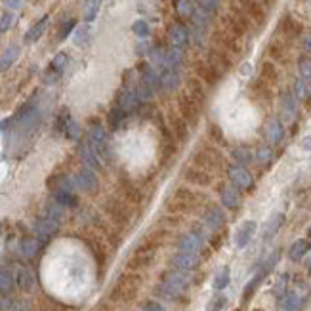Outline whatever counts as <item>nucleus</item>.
<instances>
[{
    "mask_svg": "<svg viewBox=\"0 0 311 311\" xmlns=\"http://www.w3.org/2000/svg\"><path fill=\"white\" fill-rule=\"evenodd\" d=\"M189 285V279H187L186 271H170V273L164 277V281H162V288L168 292V294H172V296H178V294H182L184 290L187 288Z\"/></svg>",
    "mask_w": 311,
    "mask_h": 311,
    "instance_id": "1",
    "label": "nucleus"
},
{
    "mask_svg": "<svg viewBox=\"0 0 311 311\" xmlns=\"http://www.w3.org/2000/svg\"><path fill=\"white\" fill-rule=\"evenodd\" d=\"M88 143L92 145V149L98 155H103L107 149V134L103 130V126L100 123H92L90 130H88Z\"/></svg>",
    "mask_w": 311,
    "mask_h": 311,
    "instance_id": "2",
    "label": "nucleus"
},
{
    "mask_svg": "<svg viewBox=\"0 0 311 311\" xmlns=\"http://www.w3.org/2000/svg\"><path fill=\"white\" fill-rule=\"evenodd\" d=\"M75 184L82 191H86V193H96L98 191V187H100V182H98V176L94 174V170L92 168H80L78 172L75 174Z\"/></svg>",
    "mask_w": 311,
    "mask_h": 311,
    "instance_id": "3",
    "label": "nucleus"
},
{
    "mask_svg": "<svg viewBox=\"0 0 311 311\" xmlns=\"http://www.w3.org/2000/svg\"><path fill=\"white\" fill-rule=\"evenodd\" d=\"M229 180L237 189H249V187H252V182H254L252 174L243 164H231L229 166Z\"/></svg>",
    "mask_w": 311,
    "mask_h": 311,
    "instance_id": "4",
    "label": "nucleus"
},
{
    "mask_svg": "<svg viewBox=\"0 0 311 311\" xmlns=\"http://www.w3.org/2000/svg\"><path fill=\"white\" fill-rule=\"evenodd\" d=\"M60 224L62 222H58V220H52L48 216H42V218H38L37 222H35V233L40 241H48L52 235H56V231L60 229Z\"/></svg>",
    "mask_w": 311,
    "mask_h": 311,
    "instance_id": "5",
    "label": "nucleus"
},
{
    "mask_svg": "<svg viewBox=\"0 0 311 311\" xmlns=\"http://www.w3.org/2000/svg\"><path fill=\"white\" fill-rule=\"evenodd\" d=\"M256 233V222H252V220H247V222H243V224L239 225V229L235 231V247L237 249H245V247H249L250 241H252V237Z\"/></svg>",
    "mask_w": 311,
    "mask_h": 311,
    "instance_id": "6",
    "label": "nucleus"
},
{
    "mask_svg": "<svg viewBox=\"0 0 311 311\" xmlns=\"http://www.w3.org/2000/svg\"><path fill=\"white\" fill-rule=\"evenodd\" d=\"M180 252H191V254H199L202 249V237L197 231H189L180 239Z\"/></svg>",
    "mask_w": 311,
    "mask_h": 311,
    "instance_id": "7",
    "label": "nucleus"
},
{
    "mask_svg": "<svg viewBox=\"0 0 311 311\" xmlns=\"http://www.w3.org/2000/svg\"><path fill=\"white\" fill-rule=\"evenodd\" d=\"M168 40H170V46H174V48H186L187 42H189V33H187V29L184 25H174L168 27Z\"/></svg>",
    "mask_w": 311,
    "mask_h": 311,
    "instance_id": "8",
    "label": "nucleus"
},
{
    "mask_svg": "<svg viewBox=\"0 0 311 311\" xmlns=\"http://www.w3.org/2000/svg\"><path fill=\"white\" fill-rule=\"evenodd\" d=\"M15 286L19 290H23V292H31L35 288V275H33V271L29 267H23V265L17 267V271H15Z\"/></svg>",
    "mask_w": 311,
    "mask_h": 311,
    "instance_id": "9",
    "label": "nucleus"
},
{
    "mask_svg": "<svg viewBox=\"0 0 311 311\" xmlns=\"http://www.w3.org/2000/svg\"><path fill=\"white\" fill-rule=\"evenodd\" d=\"M199 254H191V252H180L174 256V265L180 271H191L199 265Z\"/></svg>",
    "mask_w": 311,
    "mask_h": 311,
    "instance_id": "10",
    "label": "nucleus"
},
{
    "mask_svg": "<svg viewBox=\"0 0 311 311\" xmlns=\"http://www.w3.org/2000/svg\"><path fill=\"white\" fill-rule=\"evenodd\" d=\"M139 105H141V100L137 98L136 92H132V90H124V92H121V94H119V107H121L124 113L136 111Z\"/></svg>",
    "mask_w": 311,
    "mask_h": 311,
    "instance_id": "11",
    "label": "nucleus"
},
{
    "mask_svg": "<svg viewBox=\"0 0 311 311\" xmlns=\"http://www.w3.org/2000/svg\"><path fill=\"white\" fill-rule=\"evenodd\" d=\"M159 76H161V88H164L166 92H174V90H178V86H180V75H178L176 69H172V67H164Z\"/></svg>",
    "mask_w": 311,
    "mask_h": 311,
    "instance_id": "12",
    "label": "nucleus"
},
{
    "mask_svg": "<svg viewBox=\"0 0 311 311\" xmlns=\"http://www.w3.org/2000/svg\"><path fill=\"white\" fill-rule=\"evenodd\" d=\"M204 224L208 225L210 229H220L225 224V214L220 206H210L208 210L204 212Z\"/></svg>",
    "mask_w": 311,
    "mask_h": 311,
    "instance_id": "13",
    "label": "nucleus"
},
{
    "mask_svg": "<svg viewBox=\"0 0 311 311\" xmlns=\"http://www.w3.org/2000/svg\"><path fill=\"white\" fill-rule=\"evenodd\" d=\"M222 202H224L225 208H237L239 206V202H241V193H239V189L235 186H224L222 187Z\"/></svg>",
    "mask_w": 311,
    "mask_h": 311,
    "instance_id": "14",
    "label": "nucleus"
},
{
    "mask_svg": "<svg viewBox=\"0 0 311 311\" xmlns=\"http://www.w3.org/2000/svg\"><path fill=\"white\" fill-rule=\"evenodd\" d=\"M40 250V241L37 237H23L19 241V252L25 256V258H35Z\"/></svg>",
    "mask_w": 311,
    "mask_h": 311,
    "instance_id": "15",
    "label": "nucleus"
},
{
    "mask_svg": "<svg viewBox=\"0 0 311 311\" xmlns=\"http://www.w3.org/2000/svg\"><path fill=\"white\" fill-rule=\"evenodd\" d=\"M78 153H80V159L84 162V166L86 168H98L100 166V159H98V153L92 149V145L90 143H82L80 147H78Z\"/></svg>",
    "mask_w": 311,
    "mask_h": 311,
    "instance_id": "16",
    "label": "nucleus"
},
{
    "mask_svg": "<svg viewBox=\"0 0 311 311\" xmlns=\"http://www.w3.org/2000/svg\"><path fill=\"white\" fill-rule=\"evenodd\" d=\"M265 136L269 139V143H279L283 136H285V128L281 124V121L279 119H271L269 123H267V128H265Z\"/></svg>",
    "mask_w": 311,
    "mask_h": 311,
    "instance_id": "17",
    "label": "nucleus"
},
{
    "mask_svg": "<svg viewBox=\"0 0 311 311\" xmlns=\"http://www.w3.org/2000/svg\"><path fill=\"white\" fill-rule=\"evenodd\" d=\"M311 250V245L310 241H306V239H298L292 247H290V250H288V256H290V260L294 261H300L308 252Z\"/></svg>",
    "mask_w": 311,
    "mask_h": 311,
    "instance_id": "18",
    "label": "nucleus"
},
{
    "mask_svg": "<svg viewBox=\"0 0 311 311\" xmlns=\"http://www.w3.org/2000/svg\"><path fill=\"white\" fill-rule=\"evenodd\" d=\"M174 8H176V13H178L180 17H184V19H191L193 13L197 12V8L193 6L191 0H174Z\"/></svg>",
    "mask_w": 311,
    "mask_h": 311,
    "instance_id": "19",
    "label": "nucleus"
},
{
    "mask_svg": "<svg viewBox=\"0 0 311 311\" xmlns=\"http://www.w3.org/2000/svg\"><path fill=\"white\" fill-rule=\"evenodd\" d=\"M50 189H54V193H62V191H73V182L67 176H54L48 182Z\"/></svg>",
    "mask_w": 311,
    "mask_h": 311,
    "instance_id": "20",
    "label": "nucleus"
},
{
    "mask_svg": "<svg viewBox=\"0 0 311 311\" xmlns=\"http://www.w3.org/2000/svg\"><path fill=\"white\" fill-rule=\"evenodd\" d=\"M29 310V304L25 300L21 298H13V296H8V298L2 300V311H27Z\"/></svg>",
    "mask_w": 311,
    "mask_h": 311,
    "instance_id": "21",
    "label": "nucleus"
},
{
    "mask_svg": "<svg viewBox=\"0 0 311 311\" xmlns=\"http://www.w3.org/2000/svg\"><path fill=\"white\" fill-rule=\"evenodd\" d=\"M197 73H199L208 84H216L220 80V71L212 65H197Z\"/></svg>",
    "mask_w": 311,
    "mask_h": 311,
    "instance_id": "22",
    "label": "nucleus"
},
{
    "mask_svg": "<svg viewBox=\"0 0 311 311\" xmlns=\"http://www.w3.org/2000/svg\"><path fill=\"white\" fill-rule=\"evenodd\" d=\"M15 286V275L8 269H0V292L2 294H10Z\"/></svg>",
    "mask_w": 311,
    "mask_h": 311,
    "instance_id": "23",
    "label": "nucleus"
},
{
    "mask_svg": "<svg viewBox=\"0 0 311 311\" xmlns=\"http://www.w3.org/2000/svg\"><path fill=\"white\" fill-rule=\"evenodd\" d=\"M180 62H182V50H180V48L170 46V48L164 50V67L176 69V67L180 65Z\"/></svg>",
    "mask_w": 311,
    "mask_h": 311,
    "instance_id": "24",
    "label": "nucleus"
},
{
    "mask_svg": "<svg viewBox=\"0 0 311 311\" xmlns=\"http://www.w3.org/2000/svg\"><path fill=\"white\" fill-rule=\"evenodd\" d=\"M56 202L58 204H62L63 208H73L78 204V199H76V195L73 191H62V193H56Z\"/></svg>",
    "mask_w": 311,
    "mask_h": 311,
    "instance_id": "25",
    "label": "nucleus"
},
{
    "mask_svg": "<svg viewBox=\"0 0 311 311\" xmlns=\"http://www.w3.org/2000/svg\"><path fill=\"white\" fill-rule=\"evenodd\" d=\"M283 222H285V214H281V212H279V214H273V216H271V220H269V222H267V225H265V233H263V235H265V239L273 237L275 233L281 229Z\"/></svg>",
    "mask_w": 311,
    "mask_h": 311,
    "instance_id": "26",
    "label": "nucleus"
},
{
    "mask_svg": "<svg viewBox=\"0 0 311 311\" xmlns=\"http://www.w3.org/2000/svg\"><path fill=\"white\" fill-rule=\"evenodd\" d=\"M17 54H19V50L15 48V46H12V48H8V50L2 54V58H0V73H4V71H8L10 67L13 65V62L17 60Z\"/></svg>",
    "mask_w": 311,
    "mask_h": 311,
    "instance_id": "27",
    "label": "nucleus"
},
{
    "mask_svg": "<svg viewBox=\"0 0 311 311\" xmlns=\"http://www.w3.org/2000/svg\"><path fill=\"white\" fill-rule=\"evenodd\" d=\"M180 109L184 113V117H186L187 121H197V107H195V101L191 100V98H184V100L180 101Z\"/></svg>",
    "mask_w": 311,
    "mask_h": 311,
    "instance_id": "28",
    "label": "nucleus"
},
{
    "mask_svg": "<svg viewBox=\"0 0 311 311\" xmlns=\"http://www.w3.org/2000/svg\"><path fill=\"white\" fill-rule=\"evenodd\" d=\"M46 23H48V17H42L37 25L31 27V29H29V33L25 35V42H35V40H38L40 35L44 33V29H46Z\"/></svg>",
    "mask_w": 311,
    "mask_h": 311,
    "instance_id": "29",
    "label": "nucleus"
},
{
    "mask_svg": "<svg viewBox=\"0 0 311 311\" xmlns=\"http://www.w3.org/2000/svg\"><path fill=\"white\" fill-rule=\"evenodd\" d=\"M302 306H304V300L300 298L298 294H294V292L286 294L283 298V310L285 311H298Z\"/></svg>",
    "mask_w": 311,
    "mask_h": 311,
    "instance_id": "30",
    "label": "nucleus"
},
{
    "mask_svg": "<svg viewBox=\"0 0 311 311\" xmlns=\"http://www.w3.org/2000/svg\"><path fill=\"white\" fill-rule=\"evenodd\" d=\"M229 281H231V269L225 265V267H222V269L218 271V275H216V279H214V288H216V290H224L225 286L229 285Z\"/></svg>",
    "mask_w": 311,
    "mask_h": 311,
    "instance_id": "31",
    "label": "nucleus"
},
{
    "mask_svg": "<svg viewBox=\"0 0 311 311\" xmlns=\"http://www.w3.org/2000/svg\"><path fill=\"white\" fill-rule=\"evenodd\" d=\"M101 8V0H86V6H84V19L86 21H94L96 15Z\"/></svg>",
    "mask_w": 311,
    "mask_h": 311,
    "instance_id": "32",
    "label": "nucleus"
},
{
    "mask_svg": "<svg viewBox=\"0 0 311 311\" xmlns=\"http://www.w3.org/2000/svg\"><path fill=\"white\" fill-rule=\"evenodd\" d=\"M298 69H300V75L306 82L311 84V58H300L298 62Z\"/></svg>",
    "mask_w": 311,
    "mask_h": 311,
    "instance_id": "33",
    "label": "nucleus"
},
{
    "mask_svg": "<svg viewBox=\"0 0 311 311\" xmlns=\"http://www.w3.org/2000/svg\"><path fill=\"white\" fill-rule=\"evenodd\" d=\"M124 115L126 113L121 109V107H115L111 113H109V124H111L113 130H117L119 126H121V123L124 121Z\"/></svg>",
    "mask_w": 311,
    "mask_h": 311,
    "instance_id": "34",
    "label": "nucleus"
},
{
    "mask_svg": "<svg viewBox=\"0 0 311 311\" xmlns=\"http://www.w3.org/2000/svg\"><path fill=\"white\" fill-rule=\"evenodd\" d=\"M283 107H285V113L286 115H294L296 109H298V103H296V96L294 94H285V98H283Z\"/></svg>",
    "mask_w": 311,
    "mask_h": 311,
    "instance_id": "35",
    "label": "nucleus"
},
{
    "mask_svg": "<svg viewBox=\"0 0 311 311\" xmlns=\"http://www.w3.org/2000/svg\"><path fill=\"white\" fill-rule=\"evenodd\" d=\"M69 62V58H67V54H58L54 60H52V65H50V71L52 73H62L63 67L67 65Z\"/></svg>",
    "mask_w": 311,
    "mask_h": 311,
    "instance_id": "36",
    "label": "nucleus"
},
{
    "mask_svg": "<svg viewBox=\"0 0 311 311\" xmlns=\"http://www.w3.org/2000/svg\"><path fill=\"white\" fill-rule=\"evenodd\" d=\"M132 31H134V35L139 38H145L147 35H149V23L145 21V19H137L136 23L132 25Z\"/></svg>",
    "mask_w": 311,
    "mask_h": 311,
    "instance_id": "37",
    "label": "nucleus"
},
{
    "mask_svg": "<svg viewBox=\"0 0 311 311\" xmlns=\"http://www.w3.org/2000/svg\"><path fill=\"white\" fill-rule=\"evenodd\" d=\"M189 92H191V100L193 101H202L204 100V90H202V86H200L197 80H191L189 82Z\"/></svg>",
    "mask_w": 311,
    "mask_h": 311,
    "instance_id": "38",
    "label": "nucleus"
},
{
    "mask_svg": "<svg viewBox=\"0 0 311 311\" xmlns=\"http://www.w3.org/2000/svg\"><path fill=\"white\" fill-rule=\"evenodd\" d=\"M65 136L69 137V139H78L80 137V126L76 124L73 119L69 121V124L65 128Z\"/></svg>",
    "mask_w": 311,
    "mask_h": 311,
    "instance_id": "39",
    "label": "nucleus"
},
{
    "mask_svg": "<svg viewBox=\"0 0 311 311\" xmlns=\"http://www.w3.org/2000/svg\"><path fill=\"white\" fill-rule=\"evenodd\" d=\"M271 157H273V151H271V147H267V145H263V147H260L258 149V153H256V159L260 162H269L271 161Z\"/></svg>",
    "mask_w": 311,
    "mask_h": 311,
    "instance_id": "40",
    "label": "nucleus"
},
{
    "mask_svg": "<svg viewBox=\"0 0 311 311\" xmlns=\"http://www.w3.org/2000/svg\"><path fill=\"white\" fill-rule=\"evenodd\" d=\"M136 94H137V98H139L141 101H149L151 98H153V90H151L147 84H143V82L139 84V88L136 90Z\"/></svg>",
    "mask_w": 311,
    "mask_h": 311,
    "instance_id": "41",
    "label": "nucleus"
},
{
    "mask_svg": "<svg viewBox=\"0 0 311 311\" xmlns=\"http://www.w3.org/2000/svg\"><path fill=\"white\" fill-rule=\"evenodd\" d=\"M220 2L222 0H199V6L204 12H216L220 8Z\"/></svg>",
    "mask_w": 311,
    "mask_h": 311,
    "instance_id": "42",
    "label": "nucleus"
},
{
    "mask_svg": "<svg viewBox=\"0 0 311 311\" xmlns=\"http://www.w3.org/2000/svg\"><path fill=\"white\" fill-rule=\"evenodd\" d=\"M13 23V15L10 12L8 13H4L2 17H0V33H6L10 27H12Z\"/></svg>",
    "mask_w": 311,
    "mask_h": 311,
    "instance_id": "43",
    "label": "nucleus"
},
{
    "mask_svg": "<svg viewBox=\"0 0 311 311\" xmlns=\"http://www.w3.org/2000/svg\"><path fill=\"white\" fill-rule=\"evenodd\" d=\"M75 19H69L67 23H63V27H62V31H60V40H63V38H67L69 35H71V31L75 29Z\"/></svg>",
    "mask_w": 311,
    "mask_h": 311,
    "instance_id": "44",
    "label": "nucleus"
},
{
    "mask_svg": "<svg viewBox=\"0 0 311 311\" xmlns=\"http://www.w3.org/2000/svg\"><path fill=\"white\" fill-rule=\"evenodd\" d=\"M233 157H235L239 162H249L250 161V151H247L245 147H239V149L233 151Z\"/></svg>",
    "mask_w": 311,
    "mask_h": 311,
    "instance_id": "45",
    "label": "nucleus"
},
{
    "mask_svg": "<svg viewBox=\"0 0 311 311\" xmlns=\"http://www.w3.org/2000/svg\"><path fill=\"white\" fill-rule=\"evenodd\" d=\"M294 94H296V100H304L306 96H308V90H306V84L302 82V80H296L294 82Z\"/></svg>",
    "mask_w": 311,
    "mask_h": 311,
    "instance_id": "46",
    "label": "nucleus"
},
{
    "mask_svg": "<svg viewBox=\"0 0 311 311\" xmlns=\"http://www.w3.org/2000/svg\"><path fill=\"white\" fill-rule=\"evenodd\" d=\"M225 306V298L224 296H218V298H214L210 302V306H208V311H220L222 308Z\"/></svg>",
    "mask_w": 311,
    "mask_h": 311,
    "instance_id": "47",
    "label": "nucleus"
},
{
    "mask_svg": "<svg viewBox=\"0 0 311 311\" xmlns=\"http://www.w3.org/2000/svg\"><path fill=\"white\" fill-rule=\"evenodd\" d=\"M141 311H164V310H162L157 302H147V304L141 308Z\"/></svg>",
    "mask_w": 311,
    "mask_h": 311,
    "instance_id": "48",
    "label": "nucleus"
},
{
    "mask_svg": "<svg viewBox=\"0 0 311 311\" xmlns=\"http://www.w3.org/2000/svg\"><path fill=\"white\" fill-rule=\"evenodd\" d=\"M88 37V31L86 29H80L78 33H76V44L80 46V44H84V38Z\"/></svg>",
    "mask_w": 311,
    "mask_h": 311,
    "instance_id": "49",
    "label": "nucleus"
},
{
    "mask_svg": "<svg viewBox=\"0 0 311 311\" xmlns=\"http://www.w3.org/2000/svg\"><path fill=\"white\" fill-rule=\"evenodd\" d=\"M304 48H306V52H310L311 54V33L304 37Z\"/></svg>",
    "mask_w": 311,
    "mask_h": 311,
    "instance_id": "50",
    "label": "nucleus"
},
{
    "mask_svg": "<svg viewBox=\"0 0 311 311\" xmlns=\"http://www.w3.org/2000/svg\"><path fill=\"white\" fill-rule=\"evenodd\" d=\"M302 149L311 151V137H304V139H302Z\"/></svg>",
    "mask_w": 311,
    "mask_h": 311,
    "instance_id": "51",
    "label": "nucleus"
},
{
    "mask_svg": "<svg viewBox=\"0 0 311 311\" xmlns=\"http://www.w3.org/2000/svg\"><path fill=\"white\" fill-rule=\"evenodd\" d=\"M4 4H6L8 8H12V10L19 8V0H4Z\"/></svg>",
    "mask_w": 311,
    "mask_h": 311,
    "instance_id": "52",
    "label": "nucleus"
},
{
    "mask_svg": "<svg viewBox=\"0 0 311 311\" xmlns=\"http://www.w3.org/2000/svg\"><path fill=\"white\" fill-rule=\"evenodd\" d=\"M308 267H310V271H311V256H310V260H308Z\"/></svg>",
    "mask_w": 311,
    "mask_h": 311,
    "instance_id": "53",
    "label": "nucleus"
},
{
    "mask_svg": "<svg viewBox=\"0 0 311 311\" xmlns=\"http://www.w3.org/2000/svg\"><path fill=\"white\" fill-rule=\"evenodd\" d=\"M0 311H2V300H0Z\"/></svg>",
    "mask_w": 311,
    "mask_h": 311,
    "instance_id": "54",
    "label": "nucleus"
},
{
    "mask_svg": "<svg viewBox=\"0 0 311 311\" xmlns=\"http://www.w3.org/2000/svg\"><path fill=\"white\" fill-rule=\"evenodd\" d=\"M310 239H311V229H310Z\"/></svg>",
    "mask_w": 311,
    "mask_h": 311,
    "instance_id": "55",
    "label": "nucleus"
}]
</instances>
